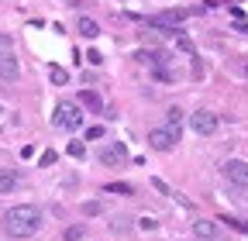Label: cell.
I'll return each instance as SVG.
<instances>
[{
    "instance_id": "1",
    "label": "cell",
    "mask_w": 248,
    "mask_h": 241,
    "mask_svg": "<svg viewBox=\"0 0 248 241\" xmlns=\"http://www.w3.org/2000/svg\"><path fill=\"white\" fill-rule=\"evenodd\" d=\"M42 231V210L35 203H17L4 214V234L7 238H31Z\"/></svg>"
},
{
    "instance_id": "2",
    "label": "cell",
    "mask_w": 248,
    "mask_h": 241,
    "mask_svg": "<svg viewBox=\"0 0 248 241\" xmlns=\"http://www.w3.org/2000/svg\"><path fill=\"white\" fill-rule=\"evenodd\" d=\"M0 79L4 83H17L21 79V66H17L14 45H11V38L4 31H0Z\"/></svg>"
},
{
    "instance_id": "3",
    "label": "cell",
    "mask_w": 248,
    "mask_h": 241,
    "mask_svg": "<svg viewBox=\"0 0 248 241\" xmlns=\"http://www.w3.org/2000/svg\"><path fill=\"white\" fill-rule=\"evenodd\" d=\"M52 124L62 128V131H76V128L83 124V110H79V104H76V100H62V104L55 107V114H52Z\"/></svg>"
},
{
    "instance_id": "4",
    "label": "cell",
    "mask_w": 248,
    "mask_h": 241,
    "mask_svg": "<svg viewBox=\"0 0 248 241\" xmlns=\"http://www.w3.org/2000/svg\"><path fill=\"white\" fill-rule=\"evenodd\" d=\"M190 128H193L200 138H207V135H214L217 128H221V117H217L214 110H203V107H200V110L190 114Z\"/></svg>"
},
{
    "instance_id": "5",
    "label": "cell",
    "mask_w": 248,
    "mask_h": 241,
    "mask_svg": "<svg viewBox=\"0 0 248 241\" xmlns=\"http://www.w3.org/2000/svg\"><path fill=\"white\" fill-rule=\"evenodd\" d=\"M221 169H224V176H228V183L248 190V162H241V159H228Z\"/></svg>"
},
{
    "instance_id": "6",
    "label": "cell",
    "mask_w": 248,
    "mask_h": 241,
    "mask_svg": "<svg viewBox=\"0 0 248 241\" xmlns=\"http://www.w3.org/2000/svg\"><path fill=\"white\" fill-rule=\"evenodd\" d=\"M176 141H179V135H172L169 128H152L148 131V145L155 148V152H169Z\"/></svg>"
},
{
    "instance_id": "7",
    "label": "cell",
    "mask_w": 248,
    "mask_h": 241,
    "mask_svg": "<svg viewBox=\"0 0 248 241\" xmlns=\"http://www.w3.org/2000/svg\"><path fill=\"white\" fill-rule=\"evenodd\" d=\"M124 159H128V148H124L121 141H114V145H107L104 152H100V162L104 166H121Z\"/></svg>"
},
{
    "instance_id": "8",
    "label": "cell",
    "mask_w": 248,
    "mask_h": 241,
    "mask_svg": "<svg viewBox=\"0 0 248 241\" xmlns=\"http://www.w3.org/2000/svg\"><path fill=\"white\" fill-rule=\"evenodd\" d=\"M193 234H197V241H210V238H217V224L214 221H193Z\"/></svg>"
},
{
    "instance_id": "9",
    "label": "cell",
    "mask_w": 248,
    "mask_h": 241,
    "mask_svg": "<svg viewBox=\"0 0 248 241\" xmlns=\"http://www.w3.org/2000/svg\"><path fill=\"white\" fill-rule=\"evenodd\" d=\"M21 186V176L14 169H0V193H14Z\"/></svg>"
},
{
    "instance_id": "10",
    "label": "cell",
    "mask_w": 248,
    "mask_h": 241,
    "mask_svg": "<svg viewBox=\"0 0 248 241\" xmlns=\"http://www.w3.org/2000/svg\"><path fill=\"white\" fill-rule=\"evenodd\" d=\"M79 104H83L86 110H93V114H97V110H104V100H100V93H97V90H83V93H79Z\"/></svg>"
},
{
    "instance_id": "11",
    "label": "cell",
    "mask_w": 248,
    "mask_h": 241,
    "mask_svg": "<svg viewBox=\"0 0 248 241\" xmlns=\"http://www.w3.org/2000/svg\"><path fill=\"white\" fill-rule=\"evenodd\" d=\"M76 31H79L83 38H97V35H100V24L93 21V17H79V21H76Z\"/></svg>"
},
{
    "instance_id": "12",
    "label": "cell",
    "mask_w": 248,
    "mask_h": 241,
    "mask_svg": "<svg viewBox=\"0 0 248 241\" xmlns=\"http://www.w3.org/2000/svg\"><path fill=\"white\" fill-rule=\"evenodd\" d=\"M179 124H183V110H179V107H169V110H166V128H169L172 135H179Z\"/></svg>"
},
{
    "instance_id": "13",
    "label": "cell",
    "mask_w": 248,
    "mask_h": 241,
    "mask_svg": "<svg viewBox=\"0 0 248 241\" xmlns=\"http://www.w3.org/2000/svg\"><path fill=\"white\" fill-rule=\"evenodd\" d=\"M62 238H66V241H83V238H86V227H83V224H73V227L62 231Z\"/></svg>"
},
{
    "instance_id": "14",
    "label": "cell",
    "mask_w": 248,
    "mask_h": 241,
    "mask_svg": "<svg viewBox=\"0 0 248 241\" xmlns=\"http://www.w3.org/2000/svg\"><path fill=\"white\" fill-rule=\"evenodd\" d=\"M172 38H176V48H179V52H186V55H197V45H193L190 38H186V35H172Z\"/></svg>"
},
{
    "instance_id": "15",
    "label": "cell",
    "mask_w": 248,
    "mask_h": 241,
    "mask_svg": "<svg viewBox=\"0 0 248 241\" xmlns=\"http://www.w3.org/2000/svg\"><path fill=\"white\" fill-rule=\"evenodd\" d=\"M48 76H52V83H55V86H66V83H69V73L62 69V66H52V69H48Z\"/></svg>"
},
{
    "instance_id": "16",
    "label": "cell",
    "mask_w": 248,
    "mask_h": 241,
    "mask_svg": "<svg viewBox=\"0 0 248 241\" xmlns=\"http://www.w3.org/2000/svg\"><path fill=\"white\" fill-rule=\"evenodd\" d=\"M104 190H107V193H121V196H131V193H135L131 183H107Z\"/></svg>"
},
{
    "instance_id": "17",
    "label": "cell",
    "mask_w": 248,
    "mask_h": 241,
    "mask_svg": "<svg viewBox=\"0 0 248 241\" xmlns=\"http://www.w3.org/2000/svg\"><path fill=\"white\" fill-rule=\"evenodd\" d=\"M221 224H231L234 231H241V234H248V221H238V217H221Z\"/></svg>"
},
{
    "instance_id": "18",
    "label": "cell",
    "mask_w": 248,
    "mask_h": 241,
    "mask_svg": "<svg viewBox=\"0 0 248 241\" xmlns=\"http://www.w3.org/2000/svg\"><path fill=\"white\" fill-rule=\"evenodd\" d=\"M152 186H155V190H159L162 196H176V190H169V183H162V179H159V176H155V179H152Z\"/></svg>"
},
{
    "instance_id": "19",
    "label": "cell",
    "mask_w": 248,
    "mask_h": 241,
    "mask_svg": "<svg viewBox=\"0 0 248 241\" xmlns=\"http://www.w3.org/2000/svg\"><path fill=\"white\" fill-rule=\"evenodd\" d=\"M231 69H234L238 76H245V79H248V59H234V62H231Z\"/></svg>"
},
{
    "instance_id": "20",
    "label": "cell",
    "mask_w": 248,
    "mask_h": 241,
    "mask_svg": "<svg viewBox=\"0 0 248 241\" xmlns=\"http://www.w3.org/2000/svg\"><path fill=\"white\" fill-rule=\"evenodd\" d=\"M69 155H73V159H83V155H86V145H83V141H73V145H69Z\"/></svg>"
},
{
    "instance_id": "21",
    "label": "cell",
    "mask_w": 248,
    "mask_h": 241,
    "mask_svg": "<svg viewBox=\"0 0 248 241\" xmlns=\"http://www.w3.org/2000/svg\"><path fill=\"white\" fill-rule=\"evenodd\" d=\"M138 227H141V231H155V227H159V221H155V217H141Z\"/></svg>"
},
{
    "instance_id": "22",
    "label": "cell",
    "mask_w": 248,
    "mask_h": 241,
    "mask_svg": "<svg viewBox=\"0 0 248 241\" xmlns=\"http://www.w3.org/2000/svg\"><path fill=\"white\" fill-rule=\"evenodd\" d=\"M97 138H104V128H100V124H93V128L86 131V141H97Z\"/></svg>"
},
{
    "instance_id": "23",
    "label": "cell",
    "mask_w": 248,
    "mask_h": 241,
    "mask_svg": "<svg viewBox=\"0 0 248 241\" xmlns=\"http://www.w3.org/2000/svg\"><path fill=\"white\" fill-rule=\"evenodd\" d=\"M86 62H90V66H100L104 55H100V52H86Z\"/></svg>"
},
{
    "instance_id": "24",
    "label": "cell",
    "mask_w": 248,
    "mask_h": 241,
    "mask_svg": "<svg viewBox=\"0 0 248 241\" xmlns=\"http://www.w3.org/2000/svg\"><path fill=\"white\" fill-rule=\"evenodd\" d=\"M83 214H100V203H97V200H90V203H83Z\"/></svg>"
},
{
    "instance_id": "25",
    "label": "cell",
    "mask_w": 248,
    "mask_h": 241,
    "mask_svg": "<svg viewBox=\"0 0 248 241\" xmlns=\"http://www.w3.org/2000/svg\"><path fill=\"white\" fill-rule=\"evenodd\" d=\"M0 114H4V107H0Z\"/></svg>"
}]
</instances>
